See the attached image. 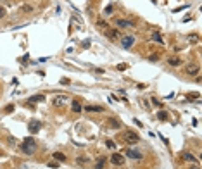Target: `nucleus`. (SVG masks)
<instances>
[{
  "label": "nucleus",
  "instance_id": "nucleus-22",
  "mask_svg": "<svg viewBox=\"0 0 202 169\" xmlns=\"http://www.w3.org/2000/svg\"><path fill=\"white\" fill-rule=\"evenodd\" d=\"M188 42H190V43H193V45H197L199 43V35H190L188 36Z\"/></svg>",
  "mask_w": 202,
  "mask_h": 169
},
{
  "label": "nucleus",
  "instance_id": "nucleus-7",
  "mask_svg": "<svg viewBox=\"0 0 202 169\" xmlns=\"http://www.w3.org/2000/svg\"><path fill=\"white\" fill-rule=\"evenodd\" d=\"M106 126L109 128V130H118V128H121V123H119V119H116V117H107L106 119Z\"/></svg>",
  "mask_w": 202,
  "mask_h": 169
},
{
  "label": "nucleus",
  "instance_id": "nucleus-23",
  "mask_svg": "<svg viewBox=\"0 0 202 169\" xmlns=\"http://www.w3.org/2000/svg\"><path fill=\"white\" fill-rule=\"evenodd\" d=\"M97 26H99V28H104V30H107V28H109V26L106 24V21H102V19H99V21H97Z\"/></svg>",
  "mask_w": 202,
  "mask_h": 169
},
{
  "label": "nucleus",
  "instance_id": "nucleus-14",
  "mask_svg": "<svg viewBox=\"0 0 202 169\" xmlns=\"http://www.w3.org/2000/svg\"><path fill=\"white\" fill-rule=\"evenodd\" d=\"M150 38L154 40L156 43H159V45H164V40H163V36L159 35V31H152V33H150Z\"/></svg>",
  "mask_w": 202,
  "mask_h": 169
},
{
  "label": "nucleus",
  "instance_id": "nucleus-6",
  "mask_svg": "<svg viewBox=\"0 0 202 169\" xmlns=\"http://www.w3.org/2000/svg\"><path fill=\"white\" fill-rule=\"evenodd\" d=\"M119 42H121V47H123V48H131L133 43H135V36H133V35L121 36V38H119Z\"/></svg>",
  "mask_w": 202,
  "mask_h": 169
},
{
  "label": "nucleus",
  "instance_id": "nucleus-31",
  "mask_svg": "<svg viewBox=\"0 0 202 169\" xmlns=\"http://www.w3.org/2000/svg\"><path fill=\"white\" fill-rule=\"evenodd\" d=\"M118 69H119V71H123V69H128V64H119V66H118Z\"/></svg>",
  "mask_w": 202,
  "mask_h": 169
},
{
  "label": "nucleus",
  "instance_id": "nucleus-21",
  "mask_svg": "<svg viewBox=\"0 0 202 169\" xmlns=\"http://www.w3.org/2000/svg\"><path fill=\"white\" fill-rule=\"evenodd\" d=\"M54 159L59 160V162H64V160H66V155L61 154V152H55V154H54Z\"/></svg>",
  "mask_w": 202,
  "mask_h": 169
},
{
  "label": "nucleus",
  "instance_id": "nucleus-33",
  "mask_svg": "<svg viewBox=\"0 0 202 169\" xmlns=\"http://www.w3.org/2000/svg\"><path fill=\"white\" fill-rule=\"evenodd\" d=\"M149 59H150V61H157V59H159V55H157V54H152V55H150Z\"/></svg>",
  "mask_w": 202,
  "mask_h": 169
},
{
  "label": "nucleus",
  "instance_id": "nucleus-8",
  "mask_svg": "<svg viewBox=\"0 0 202 169\" xmlns=\"http://www.w3.org/2000/svg\"><path fill=\"white\" fill-rule=\"evenodd\" d=\"M104 35H106L107 38H111V40H119V38H121L119 30H116V28H107V30L104 31Z\"/></svg>",
  "mask_w": 202,
  "mask_h": 169
},
{
  "label": "nucleus",
  "instance_id": "nucleus-34",
  "mask_svg": "<svg viewBox=\"0 0 202 169\" xmlns=\"http://www.w3.org/2000/svg\"><path fill=\"white\" fill-rule=\"evenodd\" d=\"M111 12H112V7H107V9L104 10V14H106V16H107V14H111Z\"/></svg>",
  "mask_w": 202,
  "mask_h": 169
},
{
  "label": "nucleus",
  "instance_id": "nucleus-29",
  "mask_svg": "<svg viewBox=\"0 0 202 169\" xmlns=\"http://www.w3.org/2000/svg\"><path fill=\"white\" fill-rule=\"evenodd\" d=\"M48 167H52V169H57V167H59V164H57V162H48Z\"/></svg>",
  "mask_w": 202,
  "mask_h": 169
},
{
  "label": "nucleus",
  "instance_id": "nucleus-15",
  "mask_svg": "<svg viewBox=\"0 0 202 169\" xmlns=\"http://www.w3.org/2000/svg\"><path fill=\"white\" fill-rule=\"evenodd\" d=\"M43 100H45L43 95H33V97L28 99V102H30V104H36V102H43Z\"/></svg>",
  "mask_w": 202,
  "mask_h": 169
},
{
  "label": "nucleus",
  "instance_id": "nucleus-35",
  "mask_svg": "<svg viewBox=\"0 0 202 169\" xmlns=\"http://www.w3.org/2000/svg\"><path fill=\"white\" fill-rule=\"evenodd\" d=\"M188 169H199V164H197V162H193V164L192 166H190V167Z\"/></svg>",
  "mask_w": 202,
  "mask_h": 169
},
{
  "label": "nucleus",
  "instance_id": "nucleus-11",
  "mask_svg": "<svg viewBox=\"0 0 202 169\" xmlns=\"http://www.w3.org/2000/svg\"><path fill=\"white\" fill-rule=\"evenodd\" d=\"M111 162L116 164V166H123L124 164V157L121 155V154H112V155H111Z\"/></svg>",
  "mask_w": 202,
  "mask_h": 169
},
{
  "label": "nucleus",
  "instance_id": "nucleus-10",
  "mask_svg": "<svg viewBox=\"0 0 202 169\" xmlns=\"http://www.w3.org/2000/svg\"><path fill=\"white\" fill-rule=\"evenodd\" d=\"M40 121H36V119H33V121H30V124H28V130H30V133L31 135H35V133H38L40 131Z\"/></svg>",
  "mask_w": 202,
  "mask_h": 169
},
{
  "label": "nucleus",
  "instance_id": "nucleus-2",
  "mask_svg": "<svg viewBox=\"0 0 202 169\" xmlns=\"http://www.w3.org/2000/svg\"><path fill=\"white\" fill-rule=\"evenodd\" d=\"M21 150H22L24 155H33V154L36 152V142L31 138V136L24 138L22 140V143H21Z\"/></svg>",
  "mask_w": 202,
  "mask_h": 169
},
{
  "label": "nucleus",
  "instance_id": "nucleus-32",
  "mask_svg": "<svg viewBox=\"0 0 202 169\" xmlns=\"http://www.w3.org/2000/svg\"><path fill=\"white\" fill-rule=\"evenodd\" d=\"M93 71H95L97 74H104V73H106V71H104V69H100V67H95Z\"/></svg>",
  "mask_w": 202,
  "mask_h": 169
},
{
  "label": "nucleus",
  "instance_id": "nucleus-13",
  "mask_svg": "<svg viewBox=\"0 0 202 169\" xmlns=\"http://www.w3.org/2000/svg\"><path fill=\"white\" fill-rule=\"evenodd\" d=\"M168 64L173 67H178V66H181V57H168Z\"/></svg>",
  "mask_w": 202,
  "mask_h": 169
},
{
  "label": "nucleus",
  "instance_id": "nucleus-9",
  "mask_svg": "<svg viewBox=\"0 0 202 169\" xmlns=\"http://www.w3.org/2000/svg\"><path fill=\"white\" fill-rule=\"evenodd\" d=\"M126 155L130 157V159H135V160H140L142 157H143V155H142V152L136 150V148H128V150H126Z\"/></svg>",
  "mask_w": 202,
  "mask_h": 169
},
{
  "label": "nucleus",
  "instance_id": "nucleus-20",
  "mask_svg": "<svg viewBox=\"0 0 202 169\" xmlns=\"http://www.w3.org/2000/svg\"><path fill=\"white\" fill-rule=\"evenodd\" d=\"M168 117H169V116H168L166 111H159V112H157V119H161V121H168Z\"/></svg>",
  "mask_w": 202,
  "mask_h": 169
},
{
  "label": "nucleus",
  "instance_id": "nucleus-16",
  "mask_svg": "<svg viewBox=\"0 0 202 169\" xmlns=\"http://www.w3.org/2000/svg\"><path fill=\"white\" fill-rule=\"evenodd\" d=\"M106 167V157H99L95 162V169H104Z\"/></svg>",
  "mask_w": 202,
  "mask_h": 169
},
{
  "label": "nucleus",
  "instance_id": "nucleus-24",
  "mask_svg": "<svg viewBox=\"0 0 202 169\" xmlns=\"http://www.w3.org/2000/svg\"><path fill=\"white\" fill-rule=\"evenodd\" d=\"M21 10L22 12H33V7H31V5H22Z\"/></svg>",
  "mask_w": 202,
  "mask_h": 169
},
{
  "label": "nucleus",
  "instance_id": "nucleus-18",
  "mask_svg": "<svg viewBox=\"0 0 202 169\" xmlns=\"http://www.w3.org/2000/svg\"><path fill=\"white\" fill-rule=\"evenodd\" d=\"M76 162L81 164V166H87L88 162H90V159H88V157H83V155H78V157H76Z\"/></svg>",
  "mask_w": 202,
  "mask_h": 169
},
{
  "label": "nucleus",
  "instance_id": "nucleus-5",
  "mask_svg": "<svg viewBox=\"0 0 202 169\" xmlns=\"http://www.w3.org/2000/svg\"><path fill=\"white\" fill-rule=\"evenodd\" d=\"M199 73H200V67H199V64H188L187 67H185V74H187V76H190V78H195V76H199Z\"/></svg>",
  "mask_w": 202,
  "mask_h": 169
},
{
  "label": "nucleus",
  "instance_id": "nucleus-27",
  "mask_svg": "<svg viewBox=\"0 0 202 169\" xmlns=\"http://www.w3.org/2000/svg\"><path fill=\"white\" fill-rule=\"evenodd\" d=\"M5 16H7V10H5L4 7H2V5H0V19H4Z\"/></svg>",
  "mask_w": 202,
  "mask_h": 169
},
{
  "label": "nucleus",
  "instance_id": "nucleus-12",
  "mask_svg": "<svg viewBox=\"0 0 202 169\" xmlns=\"http://www.w3.org/2000/svg\"><path fill=\"white\" fill-rule=\"evenodd\" d=\"M83 111L85 112H104V107L102 105H85Z\"/></svg>",
  "mask_w": 202,
  "mask_h": 169
},
{
  "label": "nucleus",
  "instance_id": "nucleus-17",
  "mask_svg": "<svg viewBox=\"0 0 202 169\" xmlns=\"http://www.w3.org/2000/svg\"><path fill=\"white\" fill-rule=\"evenodd\" d=\"M81 111H83V105L78 100H73V112H81Z\"/></svg>",
  "mask_w": 202,
  "mask_h": 169
},
{
  "label": "nucleus",
  "instance_id": "nucleus-28",
  "mask_svg": "<svg viewBox=\"0 0 202 169\" xmlns=\"http://www.w3.org/2000/svg\"><path fill=\"white\" fill-rule=\"evenodd\" d=\"M152 104H154L156 107H161V100H159V99H156V97H152Z\"/></svg>",
  "mask_w": 202,
  "mask_h": 169
},
{
  "label": "nucleus",
  "instance_id": "nucleus-26",
  "mask_svg": "<svg viewBox=\"0 0 202 169\" xmlns=\"http://www.w3.org/2000/svg\"><path fill=\"white\" fill-rule=\"evenodd\" d=\"M4 112H5V114H10V112H14V105H12V104H10V105H7V107L4 109Z\"/></svg>",
  "mask_w": 202,
  "mask_h": 169
},
{
  "label": "nucleus",
  "instance_id": "nucleus-3",
  "mask_svg": "<svg viewBox=\"0 0 202 169\" xmlns=\"http://www.w3.org/2000/svg\"><path fill=\"white\" fill-rule=\"evenodd\" d=\"M67 100H69V97L67 95H55V97H52V107H57V109L64 107V105L67 104Z\"/></svg>",
  "mask_w": 202,
  "mask_h": 169
},
{
  "label": "nucleus",
  "instance_id": "nucleus-19",
  "mask_svg": "<svg viewBox=\"0 0 202 169\" xmlns=\"http://www.w3.org/2000/svg\"><path fill=\"white\" fill-rule=\"evenodd\" d=\"M181 157H183L185 160H190V162H197V160H195V157H193L190 152H183V155H181Z\"/></svg>",
  "mask_w": 202,
  "mask_h": 169
},
{
  "label": "nucleus",
  "instance_id": "nucleus-30",
  "mask_svg": "<svg viewBox=\"0 0 202 169\" xmlns=\"http://www.w3.org/2000/svg\"><path fill=\"white\" fill-rule=\"evenodd\" d=\"M106 145H107L109 148H114V147H116V145H114V142H111V140H107V142H106Z\"/></svg>",
  "mask_w": 202,
  "mask_h": 169
},
{
  "label": "nucleus",
  "instance_id": "nucleus-25",
  "mask_svg": "<svg viewBox=\"0 0 202 169\" xmlns=\"http://www.w3.org/2000/svg\"><path fill=\"white\" fill-rule=\"evenodd\" d=\"M199 97H200V95H199V93H197V91H192V93H188V95H187V99H199Z\"/></svg>",
  "mask_w": 202,
  "mask_h": 169
},
{
  "label": "nucleus",
  "instance_id": "nucleus-4",
  "mask_svg": "<svg viewBox=\"0 0 202 169\" xmlns=\"http://www.w3.org/2000/svg\"><path fill=\"white\" fill-rule=\"evenodd\" d=\"M114 24L116 28H121V30H131V28H135V22L133 21H126V19H114Z\"/></svg>",
  "mask_w": 202,
  "mask_h": 169
},
{
  "label": "nucleus",
  "instance_id": "nucleus-1",
  "mask_svg": "<svg viewBox=\"0 0 202 169\" xmlns=\"http://www.w3.org/2000/svg\"><path fill=\"white\" fill-rule=\"evenodd\" d=\"M119 140H123L126 145H136V143L140 142V136H138V133H135V131L126 130L119 135Z\"/></svg>",
  "mask_w": 202,
  "mask_h": 169
}]
</instances>
